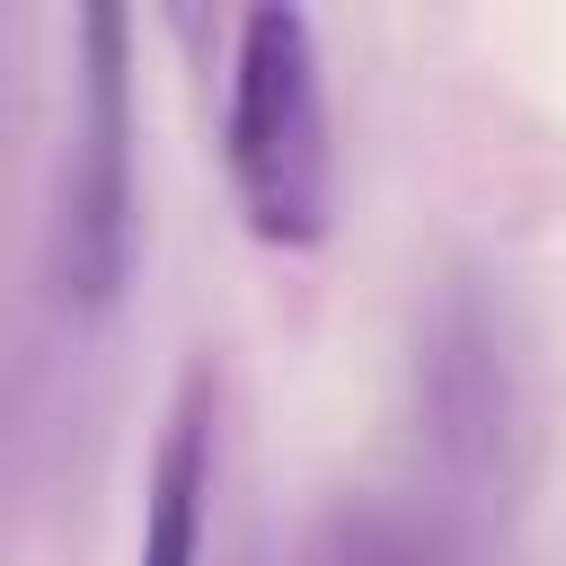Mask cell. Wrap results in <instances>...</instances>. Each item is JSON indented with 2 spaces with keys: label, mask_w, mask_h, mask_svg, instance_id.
<instances>
[{
  "label": "cell",
  "mask_w": 566,
  "mask_h": 566,
  "mask_svg": "<svg viewBox=\"0 0 566 566\" xmlns=\"http://www.w3.org/2000/svg\"><path fill=\"white\" fill-rule=\"evenodd\" d=\"M407 424L416 486L495 539L539 469V363L495 274L451 265L424 283L407 336Z\"/></svg>",
  "instance_id": "6da1fadb"
},
{
  "label": "cell",
  "mask_w": 566,
  "mask_h": 566,
  "mask_svg": "<svg viewBox=\"0 0 566 566\" xmlns=\"http://www.w3.org/2000/svg\"><path fill=\"white\" fill-rule=\"evenodd\" d=\"M221 168L239 221L265 248H318L336 230V115L318 27L292 0H265L230 27L221 71Z\"/></svg>",
  "instance_id": "7a4b0ae2"
},
{
  "label": "cell",
  "mask_w": 566,
  "mask_h": 566,
  "mask_svg": "<svg viewBox=\"0 0 566 566\" xmlns=\"http://www.w3.org/2000/svg\"><path fill=\"white\" fill-rule=\"evenodd\" d=\"M142 106H133V9L88 0L71 27V115L53 150L44 283L71 318H106L133 283L142 230Z\"/></svg>",
  "instance_id": "3957f363"
},
{
  "label": "cell",
  "mask_w": 566,
  "mask_h": 566,
  "mask_svg": "<svg viewBox=\"0 0 566 566\" xmlns=\"http://www.w3.org/2000/svg\"><path fill=\"white\" fill-rule=\"evenodd\" d=\"M212 486H221V363L195 354V363L177 371V398H168L159 442H150L133 566H203V539H212Z\"/></svg>",
  "instance_id": "277c9868"
},
{
  "label": "cell",
  "mask_w": 566,
  "mask_h": 566,
  "mask_svg": "<svg viewBox=\"0 0 566 566\" xmlns=\"http://www.w3.org/2000/svg\"><path fill=\"white\" fill-rule=\"evenodd\" d=\"M292 566H486V531L424 486H354L310 513Z\"/></svg>",
  "instance_id": "5b68a950"
}]
</instances>
